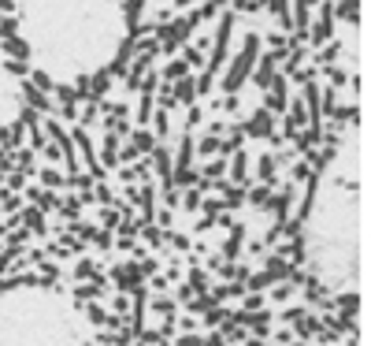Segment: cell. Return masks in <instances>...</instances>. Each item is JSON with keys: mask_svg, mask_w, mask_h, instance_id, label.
<instances>
[{"mask_svg": "<svg viewBox=\"0 0 371 346\" xmlns=\"http://www.w3.org/2000/svg\"><path fill=\"white\" fill-rule=\"evenodd\" d=\"M26 71L56 90H78L126 53L134 0H8Z\"/></svg>", "mask_w": 371, "mask_h": 346, "instance_id": "1", "label": "cell"}, {"mask_svg": "<svg viewBox=\"0 0 371 346\" xmlns=\"http://www.w3.org/2000/svg\"><path fill=\"white\" fill-rule=\"evenodd\" d=\"M26 112V90H23V71H19L8 37L0 34V134L15 127Z\"/></svg>", "mask_w": 371, "mask_h": 346, "instance_id": "2", "label": "cell"}]
</instances>
